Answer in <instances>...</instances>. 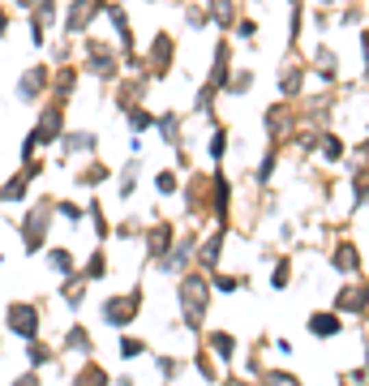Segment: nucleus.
I'll return each mask as SVG.
<instances>
[{
  "label": "nucleus",
  "instance_id": "48",
  "mask_svg": "<svg viewBox=\"0 0 369 386\" xmlns=\"http://www.w3.org/2000/svg\"><path fill=\"white\" fill-rule=\"evenodd\" d=\"M155 369H159V378H164V382H172L176 374H181V361H176V357H155Z\"/></svg>",
  "mask_w": 369,
  "mask_h": 386
},
{
  "label": "nucleus",
  "instance_id": "52",
  "mask_svg": "<svg viewBox=\"0 0 369 386\" xmlns=\"http://www.w3.org/2000/svg\"><path fill=\"white\" fill-rule=\"evenodd\" d=\"M232 35L236 39H253V35H258V22H253V18H236L232 22Z\"/></svg>",
  "mask_w": 369,
  "mask_h": 386
},
{
  "label": "nucleus",
  "instance_id": "61",
  "mask_svg": "<svg viewBox=\"0 0 369 386\" xmlns=\"http://www.w3.org/2000/svg\"><path fill=\"white\" fill-rule=\"evenodd\" d=\"M0 352H5V326H0Z\"/></svg>",
  "mask_w": 369,
  "mask_h": 386
},
{
  "label": "nucleus",
  "instance_id": "28",
  "mask_svg": "<svg viewBox=\"0 0 369 386\" xmlns=\"http://www.w3.org/2000/svg\"><path fill=\"white\" fill-rule=\"evenodd\" d=\"M181 125H185L181 112H164V116H155V133L176 151V146H181Z\"/></svg>",
  "mask_w": 369,
  "mask_h": 386
},
{
  "label": "nucleus",
  "instance_id": "43",
  "mask_svg": "<svg viewBox=\"0 0 369 386\" xmlns=\"http://www.w3.org/2000/svg\"><path fill=\"white\" fill-rule=\"evenodd\" d=\"M206 155H211L215 164H223V155H228V129H223V125L211 129V146H206Z\"/></svg>",
  "mask_w": 369,
  "mask_h": 386
},
{
  "label": "nucleus",
  "instance_id": "9",
  "mask_svg": "<svg viewBox=\"0 0 369 386\" xmlns=\"http://www.w3.org/2000/svg\"><path fill=\"white\" fill-rule=\"evenodd\" d=\"M65 129H69L65 103L43 99V103H39V116H35V133H39V142H43V151H56V142H60V133H65Z\"/></svg>",
  "mask_w": 369,
  "mask_h": 386
},
{
  "label": "nucleus",
  "instance_id": "35",
  "mask_svg": "<svg viewBox=\"0 0 369 386\" xmlns=\"http://www.w3.org/2000/svg\"><path fill=\"white\" fill-rule=\"evenodd\" d=\"M47 64H73V43H69V35H60V39H52L47 43Z\"/></svg>",
  "mask_w": 369,
  "mask_h": 386
},
{
  "label": "nucleus",
  "instance_id": "55",
  "mask_svg": "<svg viewBox=\"0 0 369 386\" xmlns=\"http://www.w3.org/2000/svg\"><path fill=\"white\" fill-rule=\"evenodd\" d=\"M112 236H120V240H133V236H142V228H138V223H116V228H112Z\"/></svg>",
  "mask_w": 369,
  "mask_h": 386
},
{
  "label": "nucleus",
  "instance_id": "59",
  "mask_svg": "<svg viewBox=\"0 0 369 386\" xmlns=\"http://www.w3.org/2000/svg\"><path fill=\"white\" fill-rule=\"evenodd\" d=\"M112 386H138V382H133L129 374H125V378H112Z\"/></svg>",
  "mask_w": 369,
  "mask_h": 386
},
{
  "label": "nucleus",
  "instance_id": "33",
  "mask_svg": "<svg viewBox=\"0 0 369 386\" xmlns=\"http://www.w3.org/2000/svg\"><path fill=\"white\" fill-rule=\"evenodd\" d=\"M206 344H211V352L219 361H232L236 357V335H228V331H211L206 335Z\"/></svg>",
  "mask_w": 369,
  "mask_h": 386
},
{
  "label": "nucleus",
  "instance_id": "38",
  "mask_svg": "<svg viewBox=\"0 0 369 386\" xmlns=\"http://www.w3.org/2000/svg\"><path fill=\"white\" fill-rule=\"evenodd\" d=\"M155 193H159V198H172V193H181V176H176L172 168H159V172H155Z\"/></svg>",
  "mask_w": 369,
  "mask_h": 386
},
{
  "label": "nucleus",
  "instance_id": "49",
  "mask_svg": "<svg viewBox=\"0 0 369 386\" xmlns=\"http://www.w3.org/2000/svg\"><path fill=\"white\" fill-rule=\"evenodd\" d=\"M335 266H340V270H357V249L340 245V249H335Z\"/></svg>",
  "mask_w": 369,
  "mask_h": 386
},
{
  "label": "nucleus",
  "instance_id": "6",
  "mask_svg": "<svg viewBox=\"0 0 369 386\" xmlns=\"http://www.w3.org/2000/svg\"><path fill=\"white\" fill-rule=\"evenodd\" d=\"M47 86H52V64L35 60V64H26V69L18 73V82H13V99L26 103V107H35V103L47 99Z\"/></svg>",
  "mask_w": 369,
  "mask_h": 386
},
{
  "label": "nucleus",
  "instance_id": "21",
  "mask_svg": "<svg viewBox=\"0 0 369 386\" xmlns=\"http://www.w3.org/2000/svg\"><path fill=\"white\" fill-rule=\"evenodd\" d=\"M223 240H228V228H215L206 240H198V249H194V262L202 270H219V257H223Z\"/></svg>",
  "mask_w": 369,
  "mask_h": 386
},
{
  "label": "nucleus",
  "instance_id": "29",
  "mask_svg": "<svg viewBox=\"0 0 369 386\" xmlns=\"http://www.w3.org/2000/svg\"><path fill=\"white\" fill-rule=\"evenodd\" d=\"M206 13H211V26H219V30H232V22L240 18L236 0H206Z\"/></svg>",
  "mask_w": 369,
  "mask_h": 386
},
{
  "label": "nucleus",
  "instance_id": "13",
  "mask_svg": "<svg viewBox=\"0 0 369 386\" xmlns=\"http://www.w3.org/2000/svg\"><path fill=\"white\" fill-rule=\"evenodd\" d=\"M172 245H176V228H172L168 219H159V223H151V228H142V249H147V262H151V266H155Z\"/></svg>",
  "mask_w": 369,
  "mask_h": 386
},
{
  "label": "nucleus",
  "instance_id": "57",
  "mask_svg": "<svg viewBox=\"0 0 369 386\" xmlns=\"http://www.w3.org/2000/svg\"><path fill=\"white\" fill-rule=\"evenodd\" d=\"M194 365H198V374H202L206 382H211V378H215V365H211V361H206V357H194Z\"/></svg>",
  "mask_w": 369,
  "mask_h": 386
},
{
  "label": "nucleus",
  "instance_id": "4",
  "mask_svg": "<svg viewBox=\"0 0 369 386\" xmlns=\"http://www.w3.org/2000/svg\"><path fill=\"white\" fill-rule=\"evenodd\" d=\"M5 335H13V339H39L43 335V305L39 300H9L5 305Z\"/></svg>",
  "mask_w": 369,
  "mask_h": 386
},
{
  "label": "nucleus",
  "instance_id": "58",
  "mask_svg": "<svg viewBox=\"0 0 369 386\" xmlns=\"http://www.w3.org/2000/svg\"><path fill=\"white\" fill-rule=\"evenodd\" d=\"M35 5H39V0H13V9H18V13H22V18H26V13H30V9H35Z\"/></svg>",
  "mask_w": 369,
  "mask_h": 386
},
{
  "label": "nucleus",
  "instance_id": "23",
  "mask_svg": "<svg viewBox=\"0 0 369 386\" xmlns=\"http://www.w3.org/2000/svg\"><path fill=\"white\" fill-rule=\"evenodd\" d=\"M56 292H60V300H65L69 309L77 313V309L86 305V296H90V283H86L82 275H69V279H60V287H56Z\"/></svg>",
  "mask_w": 369,
  "mask_h": 386
},
{
  "label": "nucleus",
  "instance_id": "15",
  "mask_svg": "<svg viewBox=\"0 0 369 386\" xmlns=\"http://www.w3.org/2000/svg\"><path fill=\"white\" fill-rule=\"evenodd\" d=\"M77 86H82V69H77V64H56V69H52V86H47V99H56V103L69 107Z\"/></svg>",
  "mask_w": 369,
  "mask_h": 386
},
{
  "label": "nucleus",
  "instance_id": "11",
  "mask_svg": "<svg viewBox=\"0 0 369 386\" xmlns=\"http://www.w3.org/2000/svg\"><path fill=\"white\" fill-rule=\"evenodd\" d=\"M155 86L151 73H133V77H116L112 82V103H116V112H129L138 103H147V94Z\"/></svg>",
  "mask_w": 369,
  "mask_h": 386
},
{
  "label": "nucleus",
  "instance_id": "2",
  "mask_svg": "<svg viewBox=\"0 0 369 386\" xmlns=\"http://www.w3.org/2000/svg\"><path fill=\"white\" fill-rule=\"evenodd\" d=\"M77 52H82V73H90L94 82L112 86V82L120 77V47H116V43L94 39V35H82Z\"/></svg>",
  "mask_w": 369,
  "mask_h": 386
},
{
  "label": "nucleus",
  "instance_id": "50",
  "mask_svg": "<svg viewBox=\"0 0 369 386\" xmlns=\"http://www.w3.org/2000/svg\"><path fill=\"white\" fill-rule=\"evenodd\" d=\"M249 86H253V73H232V82L223 94H249Z\"/></svg>",
  "mask_w": 369,
  "mask_h": 386
},
{
  "label": "nucleus",
  "instance_id": "32",
  "mask_svg": "<svg viewBox=\"0 0 369 386\" xmlns=\"http://www.w3.org/2000/svg\"><path fill=\"white\" fill-rule=\"evenodd\" d=\"M86 219H90V228H94V236H99V245L112 236V223H107V215H103V202L90 193V202H86Z\"/></svg>",
  "mask_w": 369,
  "mask_h": 386
},
{
  "label": "nucleus",
  "instance_id": "42",
  "mask_svg": "<svg viewBox=\"0 0 369 386\" xmlns=\"http://www.w3.org/2000/svg\"><path fill=\"white\" fill-rule=\"evenodd\" d=\"M211 287H215V292H223V296H232V292L245 287V279H240V275H223V270H211Z\"/></svg>",
  "mask_w": 369,
  "mask_h": 386
},
{
  "label": "nucleus",
  "instance_id": "60",
  "mask_svg": "<svg viewBox=\"0 0 369 386\" xmlns=\"http://www.w3.org/2000/svg\"><path fill=\"white\" fill-rule=\"evenodd\" d=\"M361 56H365V64H369V35L361 39Z\"/></svg>",
  "mask_w": 369,
  "mask_h": 386
},
{
  "label": "nucleus",
  "instance_id": "40",
  "mask_svg": "<svg viewBox=\"0 0 369 386\" xmlns=\"http://www.w3.org/2000/svg\"><path fill=\"white\" fill-rule=\"evenodd\" d=\"M26 35H30V47H39V52H47V43H52V30L39 18H30V13H26Z\"/></svg>",
  "mask_w": 369,
  "mask_h": 386
},
{
  "label": "nucleus",
  "instance_id": "7",
  "mask_svg": "<svg viewBox=\"0 0 369 386\" xmlns=\"http://www.w3.org/2000/svg\"><path fill=\"white\" fill-rule=\"evenodd\" d=\"M47 172L43 159H26V164H18V172L9 176L5 185H0V206H22L30 198V189H35V181Z\"/></svg>",
  "mask_w": 369,
  "mask_h": 386
},
{
  "label": "nucleus",
  "instance_id": "30",
  "mask_svg": "<svg viewBox=\"0 0 369 386\" xmlns=\"http://www.w3.org/2000/svg\"><path fill=\"white\" fill-rule=\"evenodd\" d=\"M120 116H125V125H129V133H151V129H155V112H151L147 103L120 112Z\"/></svg>",
  "mask_w": 369,
  "mask_h": 386
},
{
  "label": "nucleus",
  "instance_id": "25",
  "mask_svg": "<svg viewBox=\"0 0 369 386\" xmlns=\"http://www.w3.org/2000/svg\"><path fill=\"white\" fill-rule=\"evenodd\" d=\"M77 275H82L86 283H103V279H107V253H103V245L90 249V257L77 266Z\"/></svg>",
  "mask_w": 369,
  "mask_h": 386
},
{
  "label": "nucleus",
  "instance_id": "10",
  "mask_svg": "<svg viewBox=\"0 0 369 386\" xmlns=\"http://www.w3.org/2000/svg\"><path fill=\"white\" fill-rule=\"evenodd\" d=\"M142 56H147V73L155 77V82H164V77L172 73V64H176V39L168 35V30H155L151 47Z\"/></svg>",
  "mask_w": 369,
  "mask_h": 386
},
{
  "label": "nucleus",
  "instance_id": "5",
  "mask_svg": "<svg viewBox=\"0 0 369 386\" xmlns=\"http://www.w3.org/2000/svg\"><path fill=\"white\" fill-rule=\"evenodd\" d=\"M142 287H129V292H112L99 300V322L112 331H129L133 322H138V309H142Z\"/></svg>",
  "mask_w": 369,
  "mask_h": 386
},
{
  "label": "nucleus",
  "instance_id": "19",
  "mask_svg": "<svg viewBox=\"0 0 369 386\" xmlns=\"http://www.w3.org/2000/svg\"><path fill=\"white\" fill-rule=\"evenodd\" d=\"M39 257H43V266L52 270L56 279H69V275H77V266H82V262H77V253H73L69 245H47Z\"/></svg>",
  "mask_w": 369,
  "mask_h": 386
},
{
  "label": "nucleus",
  "instance_id": "45",
  "mask_svg": "<svg viewBox=\"0 0 369 386\" xmlns=\"http://www.w3.org/2000/svg\"><path fill=\"white\" fill-rule=\"evenodd\" d=\"M185 26H189V30H206V26H211V13H206V5H185Z\"/></svg>",
  "mask_w": 369,
  "mask_h": 386
},
{
  "label": "nucleus",
  "instance_id": "20",
  "mask_svg": "<svg viewBox=\"0 0 369 386\" xmlns=\"http://www.w3.org/2000/svg\"><path fill=\"white\" fill-rule=\"evenodd\" d=\"M112 176H116V172H112L99 155H90V164H82V168L73 172V185H77V189H86V193H94L99 185H107Z\"/></svg>",
  "mask_w": 369,
  "mask_h": 386
},
{
  "label": "nucleus",
  "instance_id": "53",
  "mask_svg": "<svg viewBox=\"0 0 369 386\" xmlns=\"http://www.w3.org/2000/svg\"><path fill=\"white\" fill-rule=\"evenodd\" d=\"M318 146H322V155H327V159H340V155H344V142L335 138V133H327L322 142H318Z\"/></svg>",
  "mask_w": 369,
  "mask_h": 386
},
{
  "label": "nucleus",
  "instance_id": "37",
  "mask_svg": "<svg viewBox=\"0 0 369 386\" xmlns=\"http://www.w3.org/2000/svg\"><path fill=\"white\" fill-rule=\"evenodd\" d=\"M309 335H318V339L340 335V313H314V318H309Z\"/></svg>",
  "mask_w": 369,
  "mask_h": 386
},
{
  "label": "nucleus",
  "instance_id": "31",
  "mask_svg": "<svg viewBox=\"0 0 369 386\" xmlns=\"http://www.w3.org/2000/svg\"><path fill=\"white\" fill-rule=\"evenodd\" d=\"M52 211L69 223V228H82V219H86V206L82 202H73V198H52Z\"/></svg>",
  "mask_w": 369,
  "mask_h": 386
},
{
  "label": "nucleus",
  "instance_id": "24",
  "mask_svg": "<svg viewBox=\"0 0 369 386\" xmlns=\"http://www.w3.org/2000/svg\"><path fill=\"white\" fill-rule=\"evenodd\" d=\"M138 172H142V155H129V164L116 172V198L129 202L133 193H138Z\"/></svg>",
  "mask_w": 369,
  "mask_h": 386
},
{
  "label": "nucleus",
  "instance_id": "16",
  "mask_svg": "<svg viewBox=\"0 0 369 386\" xmlns=\"http://www.w3.org/2000/svg\"><path fill=\"white\" fill-rule=\"evenodd\" d=\"M103 18L112 22V30H116V39H120V52H138L133 22H129V13H125V5H120V0H107V5H103Z\"/></svg>",
  "mask_w": 369,
  "mask_h": 386
},
{
  "label": "nucleus",
  "instance_id": "12",
  "mask_svg": "<svg viewBox=\"0 0 369 386\" xmlns=\"http://www.w3.org/2000/svg\"><path fill=\"white\" fill-rule=\"evenodd\" d=\"M56 151H60V159H90V155H99V133L94 129H65L60 133V142H56Z\"/></svg>",
  "mask_w": 369,
  "mask_h": 386
},
{
  "label": "nucleus",
  "instance_id": "14",
  "mask_svg": "<svg viewBox=\"0 0 369 386\" xmlns=\"http://www.w3.org/2000/svg\"><path fill=\"white\" fill-rule=\"evenodd\" d=\"M206 206H211V215L219 228H228V211H232V185H228V176L215 172L211 181H206Z\"/></svg>",
  "mask_w": 369,
  "mask_h": 386
},
{
  "label": "nucleus",
  "instance_id": "36",
  "mask_svg": "<svg viewBox=\"0 0 369 386\" xmlns=\"http://www.w3.org/2000/svg\"><path fill=\"white\" fill-rule=\"evenodd\" d=\"M30 18H39L47 30H56L60 26V0H39V5L30 9Z\"/></svg>",
  "mask_w": 369,
  "mask_h": 386
},
{
  "label": "nucleus",
  "instance_id": "1",
  "mask_svg": "<svg viewBox=\"0 0 369 386\" xmlns=\"http://www.w3.org/2000/svg\"><path fill=\"white\" fill-rule=\"evenodd\" d=\"M52 198H43L35 206H26L22 219H18V240H22V257H39L47 245H52Z\"/></svg>",
  "mask_w": 369,
  "mask_h": 386
},
{
  "label": "nucleus",
  "instance_id": "18",
  "mask_svg": "<svg viewBox=\"0 0 369 386\" xmlns=\"http://www.w3.org/2000/svg\"><path fill=\"white\" fill-rule=\"evenodd\" d=\"M228 82H232V43L219 39L215 43V56H211V77H206V86H215L223 94V90H228Z\"/></svg>",
  "mask_w": 369,
  "mask_h": 386
},
{
  "label": "nucleus",
  "instance_id": "54",
  "mask_svg": "<svg viewBox=\"0 0 369 386\" xmlns=\"http://www.w3.org/2000/svg\"><path fill=\"white\" fill-rule=\"evenodd\" d=\"M9 386H43V374H39V369H26V374H18Z\"/></svg>",
  "mask_w": 369,
  "mask_h": 386
},
{
  "label": "nucleus",
  "instance_id": "39",
  "mask_svg": "<svg viewBox=\"0 0 369 386\" xmlns=\"http://www.w3.org/2000/svg\"><path fill=\"white\" fill-rule=\"evenodd\" d=\"M116 352H120V361H138V357H147V339H138V335H125V331H120Z\"/></svg>",
  "mask_w": 369,
  "mask_h": 386
},
{
  "label": "nucleus",
  "instance_id": "46",
  "mask_svg": "<svg viewBox=\"0 0 369 386\" xmlns=\"http://www.w3.org/2000/svg\"><path fill=\"white\" fill-rule=\"evenodd\" d=\"M275 164H279V155H275V151H266V155H262V164L253 168V181H258V185H270V176H275Z\"/></svg>",
  "mask_w": 369,
  "mask_h": 386
},
{
  "label": "nucleus",
  "instance_id": "26",
  "mask_svg": "<svg viewBox=\"0 0 369 386\" xmlns=\"http://www.w3.org/2000/svg\"><path fill=\"white\" fill-rule=\"evenodd\" d=\"M69 386H112V378H107V369L90 357V361H82V369L69 378Z\"/></svg>",
  "mask_w": 369,
  "mask_h": 386
},
{
  "label": "nucleus",
  "instance_id": "8",
  "mask_svg": "<svg viewBox=\"0 0 369 386\" xmlns=\"http://www.w3.org/2000/svg\"><path fill=\"white\" fill-rule=\"evenodd\" d=\"M103 5L107 0H69V5L60 9V35H69V39L90 35V22L103 18Z\"/></svg>",
  "mask_w": 369,
  "mask_h": 386
},
{
  "label": "nucleus",
  "instance_id": "34",
  "mask_svg": "<svg viewBox=\"0 0 369 386\" xmlns=\"http://www.w3.org/2000/svg\"><path fill=\"white\" fill-rule=\"evenodd\" d=\"M301 86H305V69H301V64H288V69L279 73V90H283V99L301 94Z\"/></svg>",
  "mask_w": 369,
  "mask_h": 386
},
{
  "label": "nucleus",
  "instance_id": "51",
  "mask_svg": "<svg viewBox=\"0 0 369 386\" xmlns=\"http://www.w3.org/2000/svg\"><path fill=\"white\" fill-rule=\"evenodd\" d=\"M369 292H340V309H365Z\"/></svg>",
  "mask_w": 369,
  "mask_h": 386
},
{
  "label": "nucleus",
  "instance_id": "22",
  "mask_svg": "<svg viewBox=\"0 0 369 386\" xmlns=\"http://www.w3.org/2000/svg\"><path fill=\"white\" fill-rule=\"evenodd\" d=\"M22 357H26V369H39V374H43L47 365H56V344H47L39 335V339L22 344Z\"/></svg>",
  "mask_w": 369,
  "mask_h": 386
},
{
  "label": "nucleus",
  "instance_id": "44",
  "mask_svg": "<svg viewBox=\"0 0 369 386\" xmlns=\"http://www.w3.org/2000/svg\"><path fill=\"white\" fill-rule=\"evenodd\" d=\"M215 94H219L215 86H206V82L198 86V94H194V112H198V116H211V112H215Z\"/></svg>",
  "mask_w": 369,
  "mask_h": 386
},
{
  "label": "nucleus",
  "instance_id": "3",
  "mask_svg": "<svg viewBox=\"0 0 369 386\" xmlns=\"http://www.w3.org/2000/svg\"><path fill=\"white\" fill-rule=\"evenodd\" d=\"M211 279L202 275V270H194L189 266L185 275H181V283H176V300H181V313H185V326L189 331H198L202 326V318H206V305H211Z\"/></svg>",
  "mask_w": 369,
  "mask_h": 386
},
{
  "label": "nucleus",
  "instance_id": "17",
  "mask_svg": "<svg viewBox=\"0 0 369 386\" xmlns=\"http://www.w3.org/2000/svg\"><path fill=\"white\" fill-rule=\"evenodd\" d=\"M60 357H82V361L94 357V339L82 322H69V331L60 335Z\"/></svg>",
  "mask_w": 369,
  "mask_h": 386
},
{
  "label": "nucleus",
  "instance_id": "56",
  "mask_svg": "<svg viewBox=\"0 0 369 386\" xmlns=\"http://www.w3.org/2000/svg\"><path fill=\"white\" fill-rule=\"evenodd\" d=\"M9 30H13V9L0 5V39H9Z\"/></svg>",
  "mask_w": 369,
  "mask_h": 386
},
{
  "label": "nucleus",
  "instance_id": "47",
  "mask_svg": "<svg viewBox=\"0 0 369 386\" xmlns=\"http://www.w3.org/2000/svg\"><path fill=\"white\" fill-rule=\"evenodd\" d=\"M288 275H292V257H279L275 270H270V287H275V292H283V287H288Z\"/></svg>",
  "mask_w": 369,
  "mask_h": 386
},
{
  "label": "nucleus",
  "instance_id": "27",
  "mask_svg": "<svg viewBox=\"0 0 369 386\" xmlns=\"http://www.w3.org/2000/svg\"><path fill=\"white\" fill-rule=\"evenodd\" d=\"M262 125H266V133L279 142V138H283V133H288V129H292L296 120H292V112H288V103H275V107H266Z\"/></svg>",
  "mask_w": 369,
  "mask_h": 386
},
{
  "label": "nucleus",
  "instance_id": "41",
  "mask_svg": "<svg viewBox=\"0 0 369 386\" xmlns=\"http://www.w3.org/2000/svg\"><path fill=\"white\" fill-rule=\"evenodd\" d=\"M43 155V142H39V133H35V125L26 129V138H22V146H18V164H26V159H39Z\"/></svg>",
  "mask_w": 369,
  "mask_h": 386
}]
</instances>
